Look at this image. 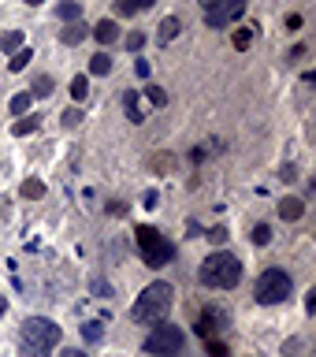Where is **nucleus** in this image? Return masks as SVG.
<instances>
[{
  "mask_svg": "<svg viewBox=\"0 0 316 357\" xmlns=\"http://www.w3.org/2000/svg\"><path fill=\"white\" fill-rule=\"evenodd\" d=\"M179 30H183V22H179L175 15H167V19H160V26H156V41H160V45L175 41V38H179Z\"/></svg>",
  "mask_w": 316,
  "mask_h": 357,
  "instance_id": "11",
  "label": "nucleus"
},
{
  "mask_svg": "<svg viewBox=\"0 0 316 357\" xmlns=\"http://www.w3.org/2000/svg\"><path fill=\"white\" fill-rule=\"evenodd\" d=\"M112 71V56L108 52H97L93 60H89V75H108Z\"/></svg>",
  "mask_w": 316,
  "mask_h": 357,
  "instance_id": "16",
  "label": "nucleus"
},
{
  "mask_svg": "<svg viewBox=\"0 0 316 357\" xmlns=\"http://www.w3.org/2000/svg\"><path fill=\"white\" fill-rule=\"evenodd\" d=\"M60 324L45 320V317H30L19 328V354L22 357H49V350L60 342Z\"/></svg>",
  "mask_w": 316,
  "mask_h": 357,
  "instance_id": "2",
  "label": "nucleus"
},
{
  "mask_svg": "<svg viewBox=\"0 0 316 357\" xmlns=\"http://www.w3.org/2000/svg\"><path fill=\"white\" fill-rule=\"evenodd\" d=\"M71 97L78 100V105H82V100L89 97V82H86V75H75V78H71Z\"/></svg>",
  "mask_w": 316,
  "mask_h": 357,
  "instance_id": "17",
  "label": "nucleus"
},
{
  "mask_svg": "<svg viewBox=\"0 0 316 357\" xmlns=\"http://www.w3.org/2000/svg\"><path fill=\"white\" fill-rule=\"evenodd\" d=\"M89 33H93V38H97L100 45H116V41H119V26H116L112 19H100Z\"/></svg>",
  "mask_w": 316,
  "mask_h": 357,
  "instance_id": "10",
  "label": "nucleus"
},
{
  "mask_svg": "<svg viewBox=\"0 0 316 357\" xmlns=\"http://www.w3.org/2000/svg\"><path fill=\"white\" fill-rule=\"evenodd\" d=\"M56 89V82H52V75H41L38 82H33V97H49Z\"/></svg>",
  "mask_w": 316,
  "mask_h": 357,
  "instance_id": "19",
  "label": "nucleus"
},
{
  "mask_svg": "<svg viewBox=\"0 0 316 357\" xmlns=\"http://www.w3.org/2000/svg\"><path fill=\"white\" fill-rule=\"evenodd\" d=\"M172 301H175L172 283H149L138 294V301L130 305V320L134 324H160L172 312Z\"/></svg>",
  "mask_w": 316,
  "mask_h": 357,
  "instance_id": "1",
  "label": "nucleus"
},
{
  "mask_svg": "<svg viewBox=\"0 0 316 357\" xmlns=\"http://www.w3.org/2000/svg\"><path fill=\"white\" fill-rule=\"evenodd\" d=\"M142 45H145V33H142V30H134V33H127V49H130V52H138Z\"/></svg>",
  "mask_w": 316,
  "mask_h": 357,
  "instance_id": "26",
  "label": "nucleus"
},
{
  "mask_svg": "<svg viewBox=\"0 0 316 357\" xmlns=\"http://www.w3.org/2000/svg\"><path fill=\"white\" fill-rule=\"evenodd\" d=\"M41 194H45V183H38V178L22 183V197H41Z\"/></svg>",
  "mask_w": 316,
  "mask_h": 357,
  "instance_id": "25",
  "label": "nucleus"
},
{
  "mask_svg": "<svg viewBox=\"0 0 316 357\" xmlns=\"http://www.w3.org/2000/svg\"><path fill=\"white\" fill-rule=\"evenodd\" d=\"M242 11H246V0H220V8L209 11V26H212V30L227 26V22L242 19Z\"/></svg>",
  "mask_w": 316,
  "mask_h": 357,
  "instance_id": "8",
  "label": "nucleus"
},
{
  "mask_svg": "<svg viewBox=\"0 0 316 357\" xmlns=\"http://www.w3.org/2000/svg\"><path fill=\"white\" fill-rule=\"evenodd\" d=\"M60 357H86V354H78V350H63Z\"/></svg>",
  "mask_w": 316,
  "mask_h": 357,
  "instance_id": "36",
  "label": "nucleus"
},
{
  "mask_svg": "<svg viewBox=\"0 0 316 357\" xmlns=\"http://www.w3.org/2000/svg\"><path fill=\"white\" fill-rule=\"evenodd\" d=\"M183 342H186L183 328H175V324H160V328L149 331V339H145V350L167 357V354H179V350H183Z\"/></svg>",
  "mask_w": 316,
  "mask_h": 357,
  "instance_id": "6",
  "label": "nucleus"
},
{
  "mask_svg": "<svg viewBox=\"0 0 316 357\" xmlns=\"http://www.w3.org/2000/svg\"><path fill=\"white\" fill-rule=\"evenodd\" d=\"M93 290H97L100 298H112V287H108V283H100V279H97V283H93Z\"/></svg>",
  "mask_w": 316,
  "mask_h": 357,
  "instance_id": "33",
  "label": "nucleus"
},
{
  "mask_svg": "<svg viewBox=\"0 0 316 357\" xmlns=\"http://www.w3.org/2000/svg\"><path fill=\"white\" fill-rule=\"evenodd\" d=\"M290 290H294V279H290L283 268H264V272L257 275L253 298L261 301V305H279V301L290 298Z\"/></svg>",
  "mask_w": 316,
  "mask_h": 357,
  "instance_id": "4",
  "label": "nucleus"
},
{
  "mask_svg": "<svg viewBox=\"0 0 316 357\" xmlns=\"http://www.w3.org/2000/svg\"><path fill=\"white\" fill-rule=\"evenodd\" d=\"M134 238H138V253H142V261L149 268H164L175 257V245L167 242L156 227H138V231H134Z\"/></svg>",
  "mask_w": 316,
  "mask_h": 357,
  "instance_id": "5",
  "label": "nucleus"
},
{
  "mask_svg": "<svg viewBox=\"0 0 316 357\" xmlns=\"http://www.w3.org/2000/svg\"><path fill=\"white\" fill-rule=\"evenodd\" d=\"M82 335H86V342H100V335H105V331H100L97 320H89V324H82Z\"/></svg>",
  "mask_w": 316,
  "mask_h": 357,
  "instance_id": "23",
  "label": "nucleus"
},
{
  "mask_svg": "<svg viewBox=\"0 0 316 357\" xmlns=\"http://www.w3.org/2000/svg\"><path fill=\"white\" fill-rule=\"evenodd\" d=\"M38 127H41V119H38V116H27V119H15L11 134H15V138H22V134H33Z\"/></svg>",
  "mask_w": 316,
  "mask_h": 357,
  "instance_id": "15",
  "label": "nucleus"
},
{
  "mask_svg": "<svg viewBox=\"0 0 316 357\" xmlns=\"http://www.w3.org/2000/svg\"><path fill=\"white\" fill-rule=\"evenodd\" d=\"M123 108H127V119H130V123H145V112H142V105H138V89H130V93L123 97Z\"/></svg>",
  "mask_w": 316,
  "mask_h": 357,
  "instance_id": "13",
  "label": "nucleus"
},
{
  "mask_svg": "<svg viewBox=\"0 0 316 357\" xmlns=\"http://www.w3.org/2000/svg\"><path fill=\"white\" fill-rule=\"evenodd\" d=\"M272 242V227H268V223H257L253 227V245H268Z\"/></svg>",
  "mask_w": 316,
  "mask_h": 357,
  "instance_id": "22",
  "label": "nucleus"
},
{
  "mask_svg": "<svg viewBox=\"0 0 316 357\" xmlns=\"http://www.w3.org/2000/svg\"><path fill=\"white\" fill-rule=\"evenodd\" d=\"M145 97H149V100H153L156 108H160V105H167V93H164L160 86H145Z\"/></svg>",
  "mask_w": 316,
  "mask_h": 357,
  "instance_id": "24",
  "label": "nucleus"
},
{
  "mask_svg": "<svg viewBox=\"0 0 316 357\" xmlns=\"http://www.w3.org/2000/svg\"><path fill=\"white\" fill-rule=\"evenodd\" d=\"M116 11H119V15H134L138 4H134V0H116Z\"/></svg>",
  "mask_w": 316,
  "mask_h": 357,
  "instance_id": "28",
  "label": "nucleus"
},
{
  "mask_svg": "<svg viewBox=\"0 0 316 357\" xmlns=\"http://www.w3.org/2000/svg\"><path fill=\"white\" fill-rule=\"evenodd\" d=\"M30 60H33V52H30V49H19L15 56H11V63H8V67H11V71H22V67H27Z\"/></svg>",
  "mask_w": 316,
  "mask_h": 357,
  "instance_id": "21",
  "label": "nucleus"
},
{
  "mask_svg": "<svg viewBox=\"0 0 316 357\" xmlns=\"http://www.w3.org/2000/svg\"><path fill=\"white\" fill-rule=\"evenodd\" d=\"M197 4L205 8V11H216V8H220V0H197Z\"/></svg>",
  "mask_w": 316,
  "mask_h": 357,
  "instance_id": "34",
  "label": "nucleus"
},
{
  "mask_svg": "<svg viewBox=\"0 0 316 357\" xmlns=\"http://www.w3.org/2000/svg\"><path fill=\"white\" fill-rule=\"evenodd\" d=\"M0 49H4V52H19L22 49V30L4 33V38H0Z\"/></svg>",
  "mask_w": 316,
  "mask_h": 357,
  "instance_id": "18",
  "label": "nucleus"
},
{
  "mask_svg": "<svg viewBox=\"0 0 316 357\" xmlns=\"http://www.w3.org/2000/svg\"><path fill=\"white\" fill-rule=\"evenodd\" d=\"M27 4H41V0H27Z\"/></svg>",
  "mask_w": 316,
  "mask_h": 357,
  "instance_id": "37",
  "label": "nucleus"
},
{
  "mask_svg": "<svg viewBox=\"0 0 316 357\" xmlns=\"http://www.w3.org/2000/svg\"><path fill=\"white\" fill-rule=\"evenodd\" d=\"M223 238H227V231H223V227H212L209 231V242H223Z\"/></svg>",
  "mask_w": 316,
  "mask_h": 357,
  "instance_id": "32",
  "label": "nucleus"
},
{
  "mask_svg": "<svg viewBox=\"0 0 316 357\" xmlns=\"http://www.w3.org/2000/svg\"><path fill=\"white\" fill-rule=\"evenodd\" d=\"M239 279H242V261L239 257L212 253V257L201 261V283L212 287V290H231V287H239Z\"/></svg>",
  "mask_w": 316,
  "mask_h": 357,
  "instance_id": "3",
  "label": "nucleus"
},
{
  "mask_svg": "<svg viewBox=\"0 0 316 357\" xmlns=\"http://www.w3.org/2000/svg\"><path fill=\"white\" fill-rule=\"evenodd\" d=\"M30 100H33V93H15L11 97V112H15V116H27Z\"/></svg>",
  "mask_w": 316,
  "mask_h": 357,
  "instance_id": "20",
  "label": "nucleus"
},
{
  "mask_svg": "<svg viewBox=\"0 0 316 357\" xmlns=\"http://www.w3.org/2000/svg\"><path fill=\"white\" fill-rule=\"evenodd\" d=\"M209 354H212V357H227V350H223L216 339H209Z\"/></svg>",
  "mask_w": 316,
  "mask_h": 357,
  "instance_id": "31",
  "label": "nucleus"
},
{
  "mask_svg": "<svg viewBox=\"0 0 316 357\" xmlns=\"http://www.w3.org/2000/svg\"><path fill=\"white\" fill-rule=\"evenodd\" d=\"M250 41H253V30H239V33H234V49H250Z\"/></svg>",
  "mask_w": 316,
  "mask_h": 357,
  "instance_id": "27",
  "label": "nucleus"
},
{
  "mask_svg": "<svg viewBox=\"0 0 316 357\" xmlns=\"http://www.w3.org/2000/svg\"><path fill=\"white\" fill-rule=\"evenodd\" d=\"M86 38H89V30H86V22H82V19L67 22V26H63V33H60V41H63V45H82Z\"/></svg>",
  "mask_w": 316,
  "mask_h": 357,
  "instance_id": "9",
  "label": "nucleus"
},
{
  "mask_svg": "<svg viewBox=\"0 0 316 357\" xmlns=\"http://www.w3.org/2000/svg\"><path fill=\"white\" fill-rule=\"evenodd\" d=\"M227 324H231V317H227V312H223V309H216V305H209V309L197 317V335H201V339H212V335H216V331H223Z\"/></svg>",
  "mask_w": 316,
  "mask_h": 357,
  "instance_id": "7",
  "label": "nucleus"
},
{
  "mask_svg": "<svg viewBox=\"0 0 316 357\" xmlns=\"http://www.w3.org/2000/svg\"><path fill=\"white\" fill-rule=\"evenodd\" d=\"M75 123H82V112H78V108L63 112V127H75Z\"/></svg>",
  "mask_w": 316,
  "mask_h": 357,
  "instance_id": "29",
  "label": "nucleus"
},
{
  "mask_svg": "<svg viewBox=\"0 0 316 357\" xmlns=\"http://www.w3.org/2000/svg\"><path fill=\"white\" fill-rule=\"evenodd\" d=\"M301 216H306V205H301L298 197H283V201H279V220H290V223H294V220H301Z\"/></svg>",
  "mask_w": 316,
  "mask_h": 357,
  "instance_id": "12",
  "label": "nucleus"
},
{
  "mask_svg": "<svg viewBox=\"0 0 316 357\" xmlns=\"http://www.w3.org/2000/svg\"><path fill=\"white\" fill-rule=\"evenodd\" d=\"M134 4H138V11H149V8L156 4V0H134Z\"/></svg>",
  "mask_w": 316,
  "mask_h": 357,
  "instance_id": "35",
  "label": "nucleus"
},
{
  "mask_svg": "<svg viewBox=\"0 0 316 357\" xmlns=\"http://www.w3.org/2000/svg\"><path fill=\"white\" fill-rule=\"evenodd\" d=\"M56 15L63 22H75V19H82V4H78V0H63V4L56 8Z\"/></svg>",
  "mask_w": 316,
  "mask_h": 357,
  "instance_id": "14",
  "label": "nucleus"
},
{
  "mask_svg": "<svg viewBox=\"0 0 316 357\" xmlns=\"http://www.w3.org/2000/svg\"><path fill=\"white\" fill-rule=\"evenodd\" d=\"M0 312H4V301H0Z\"/></svg>",
  "mask_w": 316,
  "mask_h": 357,
  "instance_id": "38",
  "label": "nucleus"
},
{
  "mask_svg": "<svg viewBox=\"0 0 316 357\" xmlns=\"http://www.w3.org/2000/svg\"><path fill=\"white\" fill-rule=\"evenodd\" d=\"M134 75H138V78H149V63H145V60H134Z\"/></svg>",
  "mask_w": 316,
  "mask_h": 357,
  "instance_id": "30",
  "label": "nucleus"
}]
</instances>
